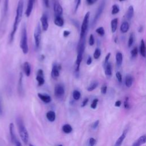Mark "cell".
<instances>
[{"mask_svg": "<svg viewBox=\"0 0 146 146\" xmlns=\"http://www.w3.org/2000/svg\"><path fill=\"white\" fill-rule=\"evenodd\" d=\"M71 32L70 31L68 30H64L63 31V36L64 37H67L68 36H69V35L70 34Z\"/></svg>", "mask_w": 146, "mask_h": 146, "instance_id": "obj_50", "label": "cell"}, {"mask_svg": "<svg viewBox=\"0 0 146 146\" xmlns=\"http://www.w3.org/2000/svg\"><path fill=\"white\" fill-rule=\"evenodd\" d=\"M36 75H44V74H43V71L42 69H39L37 71V74Z\"/></svg>", "mask_w": 146, "mask_h": 146, "instance_id": "obj_54", "label": "cell"}, {"mask_svg": "<svg viewBox=\"0 0 146 146\" xmlns=\"http://www.w3.org/2000/svg\"><path fill=\"white\" fill-rule=\"evenodd\" d=\"M43 3L44 5V6L47 8H48L50 6V2L49 0H42Z\"/></svg>", "mask_w": 146, "mask_h": 146, "instance_id": "obj_46", "label": "cell"}, {"mask_svg": "<svg viewBox=\"0 0 146 146\" xmlns=\"http://www.w3.org/2000/svg\"><path fill=\"white\" fill-rule=\"evenodd\" d=\"M81 96L80 92L76 90H75L72 92V97L75 100H78Z\"/></svg>", "mask_w": 146, "mask_h": 146, "instance_id": "obj_30", "label": "cell"}, {"mask_svg": "<svg viewBox=\"0 0 146 146\" xmlns=\"http://www.w3.org/2000/svg\"><path fill=\"white\" fill-rule=\"evenodd\" d=\"M119 11H120V8L117 5L115 4L113 5H112V11H111V14L112 15H115V14H117Z\"/></svg>", "mask_w": 146, "mask_h": 146, "instance_id": "obj_31", "label": "cell"}, {"mask_svg": "<svg viewBox=\"0 0 146 146\" xmlns=\"http://www.w3.org/2000/svg\"><path fill=\"white\" fill-rule=\"evenodd\" d=\"M132 83H133V78L132 76H131L130 75H127L125 76V84L126 87H127L128 88L131 87L132 85Z\"/></svg>", "mask_w": 146, "mask_h": 146, "instance_id": "obj_26", "label": "cell"}, {"mask_svg": "<svg viewBox=\"0 0 146 146\" xmlns=\"http://www.w3.org/2000/svg\"><path fill=\"white\" fill-rule=\"evenodd\" d=\"M14 144H15V146H22L21 143L19 140H18L15 141V143H14Z\"/></svg>", "mask_w": 146, "mask_h": 146, "instance_id": "obj_55", "label": "cell"}, {"mask_svg": "<svg viewBox=\"0 0 146 146\" xmlns=\"http://www.w3.org/2000/svg\"><path fill=\"white\" fill-rule=\"evenodd\" d=\"M143 26H140V27H139V32H140V33H141L142 31H143Z\"/></svg>", "mask_w": 146, "mask_h": 146, "instance_id": "obj_56", "label": "cell"}, {"mask_svg": "<svg viewBox=\"0 0 146 146\" xmlns=\"http://www.w3.org/2000/svg\"><path fill=\"white\" fill-rule=\"evenodd\" d=\"M105 7V1H103L99 5L96 11V13L95 14V16L94 17V19L92 20V27H94L95 24L96 23L98 20L99 19L100 17L101 16L102 13H103V11L104 10V8Z\"/></svg>", "mask_w": 146, "mask_h": 146, "instance_id": "obj_6", "label": "cell"}, {"mask_svg": "<svg viewBox=\"0 0 146 146\" xmlns=\"http://www.w3.org/2000/svg\"><path fill=\"white\" fill-rule=\"evenodd\" d=\"M138 54V50L136 47H135L131 51V55L132 59L135 58Z\"/></svg>", "mask_w": 146, "mask_h": 146, "instance_id": "obj_35", "label": "cell"}, {"mask_svg": "<svg viewBox=\"0 0 146 146\" xmlns=\"http://www.w3.org/2000/svg\"><path fill=\"white\" fill-rule=\"evenodd\" d=\"M0 2H1V0H0Z\"/></svg>", "mask_w": 146, "mask_h": 146, "instance_id": "obj_60", "label": "cell"}, {"mask_svg": "<svg viewBox=\"0 0 146 146\" xmlns=\"http://www.w3.org/2000/svg\"><path fill=\"white\" fill-rule=\"evenodd\" d=\"M54 23L59 27H62L64 25V20L62 17H56L54 19Z\"/></svg>", "mask_w": 146, "mask_h": 146, "instance_id": "obj_25", "label": "cell"}, {"mask_svg": "<svg viewBox=\"0 0 146 146\" xmlns=\"http://www.w3.org/2000/svg\"><path fill=\"white\" fill-rule=\"evenodd\" d=\"M117 23H118V19L117 18L113 19L111 22V31L112 33H114L117 27Z\"/></svg>", "mask_w": 146, "mask_h": 146, "instance_id": "obj_24", "label": "cell"}, {"mask_svg": "<svg viewBox=\"0 0 146 146\" xmlns=\"http://www.w3.org/2000/svg\"><path fill=\"white\" fill-rule=\"evenodd\" d=\"M98 85H99V83H98V81H96V80L92 81L90 83V84L88 86L87 90L88 91H92L94 90L96 88H97Z\"/></svg>", "mask_w": 146, "mask_h": 146, "instance_id": "obj_27", "label": "cell"}, {"mask_svg": "<svg viewBox=\"0 0 146 146\" xmlns=\"http://www.w3.org/2000/svg\"><path fill=\"white\" fill-rule=\"evenodd\" d=\"M127 129H125L123 133H121V135L120 136V137H119V138L117 139V140L116 141L115 144L113 146H121L123 142L124 141L125 137H126V135L127 133Z\"/></svg>", "mask_w": 146, "mask_h": 146, "instance_id": "obj_13", "label": "cell"}, {"mask_svg": "<svg viewBox=\"0 0 146 146\" xmlns=\"http://www.w3.org/2000/svg\"><path fill=\"white\" fill-rule=\"evenodd\" d=\"M22 78H23V75H22V74L21 73L19 80V83H18V90H19V92L20 93H21L22 91Z\"/></svg>", "mask_w": 146, "mask_h": 146, "instance_id": "obj_36", "label": "cell"}, {"mask_svg": "<svg viewBox=\"0 0 146 146\" xmlns=\"http://www.w3.org/2000/svg\"><path fill=\"white\" fill-rule=\"evenodd\" d=\"M61 69V66L59 64H58L57 63H54L52 70H51V77L54 79H56L59 76V71Z\"/></svg>", "mask_w": 146, "mask_h": 146, "instance_id": "obj_9", "label": "cell"}, {"mask_svg": "<svg viewBox=\"0 0 146 146\" xmlns=\"http://www.w3.org/2000/svg\"><path fill=\"white\" fill-rule=\"evenodd\" d=\"M16 122H17V125L18 127L19 136L22 141L25 144H27L29 141V136L28 132L26 128V127L23 123V121L21 117H18L16 120Z\"/></svg>", "mask_w": 146, "mask_h": 146, "instance_id": "obj_2", "label": "cell"}, {"mask_svg": "<svg viewBox=\"0 0 146 146\" xmlns=\"http://www.w3.org/2000/svg\"><path fill=\"white\" fill-rule=\"evenodd\" d=\"M98 99H94L91 104V108L92 109H95L97 107V105H98Z\"/></svg>", "mask_w": 146, "mask_h": 146, "instance_id": "obj_39", "label": "cell"}, {"mask_svg": "<svg viewBox=\"0 0 146 146\" xmlns=\"http://www.w3.org/2000/svg\"><path fill=\"white\" fill-rule=\"evenodd\" d=\"M129 27V25L128 22L127 21H124L121 23L120 29L122 33H125L128 31Z\"/></svg>", "mask_w": 146, "mask_h": 146, "instance_id": "obj_22", "label": "cell"}, {"mask_svg": "<svg viewBox=\"0 0 146 146\" xmlns=\"http://www.w3.org/2000/svg\"><path fill=\"white\" fill-rule=\"evenodd\" d=\"M40 22L42 23V29L43 31H47L48 27V17L47 14H43L41 17Z\"/></svg>", "mask_w": 146, "mask_h": 146, "instance_id": "obj_11", "label": "cell"}, {"mask_svg": "<svg viewBox=\"0 0 146 146\" xmlns=\"http://www.w3.org/2000/svg\"><path fill=\"white\" fill-rule=\"evenodd\" d=\"M23 69L25 75L29 76L31 74V66L28 62H25L23 65Z\"/></svg>", "mask_w": 146, "mask_h": 146, "instance_id": "obj_18", "label": "cell"}, {"mask_svg": "<svg viewBox=\"0 0 146 146\" xmlns=\"http://www.w3.org/2000/svg\"><path fill=\"white\" fill-rule=\"evenodd\" d=\"M35 1V0H28V3H27V8L25 11V15L27 17H29L33 9Z\"/></svg>", "mask_w": 146, "mask_h": 146, "instance_id": "obj_12", "label": "cell"}, {"mask_svg": "<svg viewBox=\"0 0 146 146\" xmlns=\"http://www.w3.org/2000/svg\"><path fill=\"white\" fill-rule=\"evenodd\" d=\"M36 80L38 82V86H42L44 83V75H36Z\"/></svg>", "mask_w": 146, "mask_h": 146, "instance_id": "obj_29", "label": "cell"}, {"mask_svg": "<svg viewBox=\"0 0 146 146\" xmlns=\"http://www.w3.org/2000/svg\"><path fill=\"white\" fill-rule=\"evenodd\" d=\"M121 102L120 100H117L115 103V107H119L121 106Z\"/></svg>", "mask_w": 146, "mask_h": 146, "instance_id": "obj_53", "label": "cell"}, {"mask_svg": "<svg viewBox=\"0 0 146 146\" xmlns=\"http://www.w3.org/2000/svg\"><path fill=\"white\" fill-rule=\"evenodd\" d=\"M89 44L90 46H93L95 43V39H94V36L93 35V34H91L90 35V38H89Z\"/></svg>", "mask_w": 146, "mask_h": 146, "instance_id": "obj_40", "label": "cell"}, {"mask_svg": "<svg viewBox=\"0 0 146 146\" xmlns=\"http://www.w3.org/2000/svg\"><path fill=\"white\" fill-rule=\"evenodd\" d=\"M133 14H134L133 7V6L131 5V6H129V7H128V9L127 11V13H126V14H125L126 19L128 21H130L132 19V18L133 17Z\"/></svg>", "mask_w": 146, "mask_h": 146, "instance_id": "obj_19", "label": "cell"}, {"mask_svg": "<svg viewBox=\"0 0 146 146\" xmlns=\"http://www.w3.org/2000/svg\"><path fill=\"white\" fill-rule=\"evenodd\" d=\"M135 41V36H134V34L133 33H131L129 35V39H128V47H131L133 43H134Z\"/></svg>", "mask_w": 146, "mask_h": 146, "instance_id": "obj_32", "label": "cell"}, {"mask_svg": "<svg viewBox=\"0 0 146 146\" xmlns=\"http://www.w3.org/2000/svg\"><path fill=\"white\" fill-rule=\"evenodd\" d=\"M146 136L145 135L141 136L136 141H135L132 146H140L145 143Z\"/></svg>", "mask_w": 146, "mask_h": 146, "instance_id": "obj_17", "label": "cell"}, {"mask_svg": "<svg viewBox=\"0 0 146 146\" xmlns=\"http://www.w3.org/2000/svg\"><path fill=\"white\" fill-rule=\"evenodd\" d=\"M88 102V98H85V99L83 100V101L82 102V103L81 107H85V106L87 105Z\"/></svg>", "mask_w": 146, "mask_h": 146, "instance_id": "obj_48", "label": "cell"}, {"mask_svg": "<svg viewBox=\"0 0 146 146\" xmlns=\"http://www.w3.org/2000/svg\"><path fill=\"white\" fill-rule=\"evenodd\" d=\"M96 33L100 36H103L104 34H105V31H104V29L103 27H99L98 28H97L95 30Z\"/></svg>", "mask_w": 146, "mask_h": 146, "instance_id": "obj_33", "label": "cell"}, {"mask_svg": "<svg viewBox=\"0 0 146 146\" xmlns=\"http://www.w3.org/2000/svg\"><path fill=\"white\" fill-rule=\"evenodd\" d=\"M95 144L96 140L93 137H91L88 140V146H94Z\"/></svg>", "mask_w": 146, "mask_h": 146, "instance_id": "obj_42", "label": "cell"}, {"mask_svg": "<svg viewBox=\"0 0 146 146\" xmlns=\"http://www.w3.org/2000/svg\"><path fill=\"white\" fill-rule=\"evenodd\" d=\"M53 9H54L55 17H62L63 14V9L60 4L58 1L54 2Z\"/></svg>", "mask_w": 146, "mask_h": 146, "instance_id": "obj_8", "label": "cell"}, {"mask_svg": "<svg viewBox=\"0 0 146 146\" xmlns=\"http://www.w3.org/2000/svg\"><path fill=\"white\" fill-rule=\"evenodd\" d=\"M29 146H34V145H32V144H30V145H29Z\"/></svg>", "mask_w": 146, "mask_h": 146, "instance_id": "obj_59", "label": "cell"}, {"mask_svg": "<svg viewBox=\"0 0 146 146\" xmlns=\"http://www.w3.org/2000/svg\"><path fill=\"white\" fill-rule=\"evenodd\" d=\"M99 124V120H96L95 121H94V122L92 123V126H91L92 128L93 129H95L97 128V127H98Z\"/></svg>", "mask_w": 146, "mask_h": 146, "instance_id": "obj_45", "label": "cell"}, {"mask_svg": "<svg viewBox=\"0 0 146 146\" xmlns=\"http://www.w3.org/2000/svg\"><path fill=\"white\" fill-rule=\"evenodd\" d=\"M3 113V108H2V102H1V99L0 97V116H1Z\"/></svg>", "mask_w": 146, "mask_h": 146, "instance_id": "obj_52", "label": "cell"}, {"mask_svg": "<svg viewBox=\"0 0 146 146\" xmlns=\"http://www.w3.org/2000/svg\"><path fill=\"white\" fill-rule=\"evenodd\" d=\"M90 16V11H88L86 13L82 26L80 28V39L86 36V33L88 29V27L89 25V19Z\"/></svg>", "mask_w": 146, "mask_h": 146, "instance_id": "obj_4", "label": "cell"}, {"mask_svg": "<svg viewBox=\"0 0 146 146\" xmlns=\"http://www.w3.org/2000/svg\"><path fill=\"white\" fill-rule=\"evenodd\" d=\"M20 47L23 54H26L29 51V47L27 43V30L25 25L23 26L21 31V36L20 40Z\"/></svg>", "mask_w": 146, "mask_h": 146, "instance_id": "obj_3", "label": "cell"}, {"mask_svg": "<svg viewBox=\"0 0 146 146\" xmlns=\"http://www.w3.org/2000/svg\"><path fill=\"white\" fill-rule=\"evenodd\" d=\"M104 68L105 74L108 76H111L112 75V65L111 63L108 61L107 63H104Z\"/></svg>", "mask_w": 146, "mask_h": 146, "instance_id": "obj_14", "label": "cell"}, {"mask_svg": "<svg viewBox=\"0 0 146 146\" xmlns=\"http://www.w3.org/2000/svg\"><path fill=\"white\" fill-rule=\"evenodd\" d=\"M111 52H108V53L107 54V55H106V57H105V59H104V63H107V62H108L109 61V59H110V56H111Z\"/></svg>", "mask_w": 146, "mask_h": 146, "instance_id": "obj_47", "label": "cell"}, {"mask_svg": "<svg viewBox=\"0 0 146 146\" xmlns=\"http://www.w3.org/2000/svg\"><path fill=\"white\" fill-rule=\"evenodd\" d=\"M65 92L64 87L62 84H57L54 88V95L57 98H62Z\"/></svg>", "mask_w": 146, "mask_h": 146, "instance_id": "obj_7", "label": "cell"}, {"mask_svg": "<svg viewBox=\"0 0 146 146\" xmlns=\"http://www.w3.org/2000/svg\"><path fill=\"white\" fill-rule=\"evenodd\" d=\"M23 5H24L23 0H19L18 1V5H17V10H16V15H15V19H14L13 30H12V31L10 34V43L12 42L14 39V35L17 31L18 25L21 21L22 17V14H23Z\"/></svg>", "mask_w": 146, "mask_h": 146, "instance_id": "obj_1", "label": "cell"}, {"mask_svg": "<svg viewBox=\"0 0 146 146\" xmlns=\"http://www.w3.org/2000/svg\"><path fill=\"white\" fill-rule=\"evenodd\" d=\"M101 55V50L99 48H96L95 50V51L94 52V58L95 59H98L99 58L100 56Z\"/></svg>", "mask_w": 146, "mask_h": 146, "instance_id": "obj_34", "label": "cell"}, {"mask_svg": "<svg viewBox=\"0 0 146 146\" xmlns=\"http://www.w3.org/2000/svg\"><path fill=\"white\" fill-rule=\"evenodd\" d=\"M92 58L89 56L87 59V62H86V63L87 65H90L91 63H92Z\"/></svg>", "mask_w": 146, "mask_h": 146, "instance_id": "obj_49", "label": "cell"}, {"mask_svg": "<svg viewBox=\"0 0 146 146\" xmlns=\"http://www.w3.org/2000/svg\"><path fill=\"white\" fill-rule=\"evenodd\" d=\"M119 1H120V2H122V1H126V0H119Z\"/></svg>", "mask_w": 146, "mask_h": 146, "instance_id": "obj_57", "label": "cell"}, {"mask_svg": "<svg viewBox=\"0 0 146 146\" xmlns=\"http://www.w3.org/2000/svg\"><path fill=\"white\" fill-rule=\"evenodd\" d=\"M41 27L39 25V23H38L36 25L34 33V40H35V45L36 48H38L40 45V40H41Z\"/></svg>", "mask_w": 146, "mask_h": 146, "instance_id": "obj_5", "label": "cell"}, {"mask_svg": "<svg viewBox=\"0 0 146 146\" xmlns=\"http://www.w3.org/2000/svg\"><path fill=\"white\" fill-rule=\"evenodd\" d=\"M116 65L118 67L121 66L123 62V54L120 52H117L116 54Z\"/></svg>", "mask_w": 146, "mask_h": 146, "instance_id": "obj_21", "label": "cell"}, {"mask_svg": "<svg viewBox=\"0 0 146 146\" xmlns=\"http://www.w3.org/2000/svg\"><path fill=\"white\" fill-rule=\"evenodd\" d=\"M140 52L141 55L145 58V46L144 39H141L140 41Z\"/></svg>", "mask_w": 146, "mask_h": 146, "instance_id": "obj_23", "label": "cell"}, {"mask_svg": "<svg viewBox=\"0 0 146 146\" xmlns=\"http://www.w3.org/2000/svg\"><path fill=\"white\" fill-rule=\"evenodd\" d=\"M9 3V0H5V2H4V15H6L8 11Z\"/></svg>", "mask_w": 146, "mask_h": 146, "instance_id": "obj_37", "label": "cell"}, {"mask_svg": "<svg viewBox=\"0 0 146 146\" xmlns=\"http://www.w3.org/2000/svg\"><path fill=\"white\" fill-rule=\"evenodd\" d=\"M85 45H86V36L80 38L78 42L77 46V53L83 54L85 50Z\"/></svg>", "mask_w": 146, "mask_h": 146, "instance_id": "obj_10", "label": "cell"}, {"mask_svg": "<svg viewBox=\"0 0 146 146\" xmlns=\"http://www.w3.org/2000/svg\"><path fill=\"white\" fill-rule=\"evenodd\" d=\"M128 97H126L125 98V99L124 102V108L127 110H129L131 108V106H130V104L129 103V100H128Z\"/></svg>", "mask_w": 146, "mask_h": 146, "instance_id": "obj_38", "label": "cell"}, {"mask_svg": "<svg viewBox=\"0 0 146 146\" xmlns=\"http://www.w3.org/2000/svg\"><path fill=\"white\" fill-rule=\"evenodd\" d=\"M116 77L117 80L119 81V82H120V83L122 82V75H121V73L119 71L116 72Z\"/></svg>", "mask_w": 146, "mask_h": 146, "instance_id": "obj_43", "label": "cell"}, {"mask_svg": "<svg viewBox=\"0 0 146 146\" xmlns=\"http://www.w3.org/2000/svg\"><path fill=\"white\" fill-rule=\"evenodd\" d=\"M62 131L65 133H70L72 131V128L70 124H66L63 125Z\"/></svg>", "mask_w": 146, "mask_h": 146, "instance_id": "obj_28", "label": "cell"}, {"mask_svg": "<svg viewBox=\"0 0 146 146\" xmlns=\"http://www.w3.org/2000/svg\"><path fill=\"white\" fill-rule=\"evenodd\" d=\"M57 146H63V145H62V144H59V145H58Z\"/></svg>", "mask_w": 146, "mask_h": 146, "instance_id": "obj_58", "label": "cell"}, {"mask_svg": "<svg viewBox=\"0 0 146 146\" xmlns=\"http://www.w3.org/2000/svg\"><path fill=\"white\" fill-rule=\"evenodd\" d=\"M86 1L88 5H92L94 3H95L97 1V0H86Z\"/></svg>", "mask_w": 146, "mask_h": 146, "instance_id": "obj_51", "label": "cell"}, {"mask_svg": "<svg viewBox=\"0 0 146 146\" xmlns=\"http://www.w3.org/2000/svg\"><path fill=\"white\" fill-rule=\"evenodd\" d=\"M38 96L42 102H43L45 103H48L51 102V96L47 94L38 93Z\"/></svg>", "mask_w": 146, "mask_h": 146, "instance_id": "obj_16", "label": "cell"}, {"mask_svg": "<svg viewBox=\"0 0 146 146\" xmlns=\"http://www.w3.org/2000/svg\"><path fill=\"white\" fill-rule=\"evenodd\" d=\"M46 117L47 120L51 122H53L55 121L56 118V115L54 111H49L46 113Z\"/></svg>", "mask_w": 146, "mask_h": 146, "instance_id": "obj_20", "label": "cell"}, {"mask_svg": "<svg viewBox=\"0 0 146 146\" xmlns=\"http://www.w3.org/2000/svg\"><path fill=\"white\" fill-rule=\"evenodd\" d=\"M75 2V7H74V12L75 13L77 10H78V9L80 4V2H81V0H75L74 1Z\"/></svg>", "mask_w": 146, "mask_h": 146, "instance_id": "obj_41", "label": "cell"}, {"mask_svg": "<svg viewBox=\"0 0 146 146\" xmlns=\"http://www.w3.org/2000/svg\"><path fill=\"white\" fill-rule=\"evenodd\" d=\"M9 131H10V135L11 137V140L12 143L14 144L15 141L17 140V139L15 136V134L14 132V126L13 123H11L9 125Z\"/></svg>", "mask_w": 146, "mask_h": 146, "instance_id": "obj_15", "label": "cell"}, {"mask_svg": "<svg viewBox=\"0 0 146 146\" xmlns=\"http://www.w3.org/2000/svg\"><path fill=\"white\" fill-rule=\"evenodd\" d=\"M107 91V86L106 84H104L101 87V92L103 94H106Z\"/></svg>", "mask_w": 146, "mask_h": 146, "instance_id": "obj_44", "label": "cell"}]
</instances>
